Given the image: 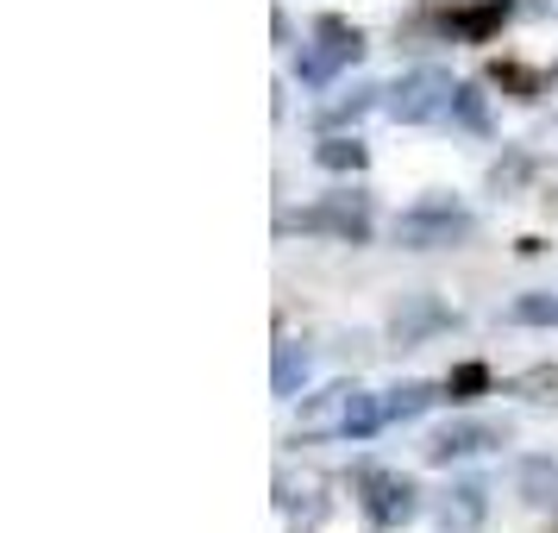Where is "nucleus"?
<instances>
[{
	"mask_svg": "<svg viewBox=\"0 0 558 533\" xmlns=\"http://www.w3.org/2000/svg\"><path fill=\"white\" fill-rule=\"evenodd\" d=\"M277 232H302V239H332V245H371L377 239V202H371V189H327V195H314L307 207H282L277 214Z\"/></svg>",
	"mask_w": 558,
	"mask_h": 533,
	"instance_id": "nucleus-1",
	"label": "nucleus"
},
{
	"mask_svg": "<svg viewBox=\"0 0 558 533\" xmlns=\"http://www.w3.org/2000/svg\"><path fill=\"white\" fill-rule=\"evenodd\" d=\"M389 239H396L402 252H458V245L477 239V214L458 202L452 189H427V195H414V202L389 220Z\"/></svg>",
	"mask_w": 558,
	"mask_h": 533,
	"instance_id": "nucleus-2",
	"label": "nucleus"
},
{
	"mask_svg": "<svg viewBox=\"0 0 558 533\" xmlns=\"http://www.w3.org/2000/svg\"><path fill=\"white\" fill-rule=\"evenodd\" d=\"M345 489H352L357 514H364V528L371 533H402L414 514H421V483L408 477V471H389L377 458H357L352 471H345Z\"/></svg>",
	"mask_w": 558,
	"mask_h": 533,
	"instance_id": "nucleus-3",
	"label": "nucleus"
},
{
	"mask_svg": "<svg viewBox=\"0 0 558 533\" xmlns=\"http://www.w3.org/2000/svg\"><path fill=\"white\" fill-rule=\"evenodd\" d=\"M364 51H371V45H364V26H357V20H345V13H314L307 45L295 51L289 76L302 82V88H332L352 63H364Z\"/></svg>",
	"mask_w": 558,
	"mask_h": 533,
	"instance_id": "nucleus-4",
	"label": "nucleus"
},
{
	"mask_svg": "<svg viewBox=\"0 0 558 533\" xmlns=\"http://www.w3.org/2000/svg\"><path fill=\"white\" fill-rule=\"evenodd\" d=\"M452 70H439V63H414L402 76L383 88V113L396 120V126H439L446 120V107H452Z\"/></svg>",
	"mask_w": 558,
	"mask_h": 533,
	"instance_id": "nucleus-5",
	"label": "nucleus"
},
{
	"mask_svg": "<svg viewBox=\"0 0 558 533\" xmlns=\"http://www.w3.org/2000/svg\"><path fill=\"white\" fill-rule=\"evenodd\" d=\"M458 327H464V314H458L452 302H439L433 289H408V295H396L389 320H383V332H389L396 352H421L427 339H446V332H458Z\"/></svg>",
	"mask_w": 558,
	"mask_h": 533,
	"instance_id": "nucleus-6",
	"label": "nucleus"
},
{
	"mask_svg": "<svg viewBox=\"0 0 558 533\" xmlns=\"http://www.w3.org/2000/svg\"><path fill=\"white\" fill-rule=\"evenodd\" d=\"M508 439H514V427L508 421H483V414H458V421H446V427L427 433V446H421V458L427 464H464V458H483V452H502Z\"/></svg>",
	"mask_w": 558,
	"mask_h": 533,
	"instance_id": "nucleus-7",
	"label": "nucleus"
},
{
	"mask_svg": "<svg viewBox=\"0 0 558 533\" xmlns=\"http://www.w3.org/2000/svg\"><path fill=\"white\" fill-rule=\"evenodd\" d=\"M514 13H521V0H458V7H439V32H446V45H489Z\"/></svg>",
	"mask_w": 558,
	"mask_h": 533,
	"instance_id": "nucleus-8",
	"label": "nucleus"
},
{
	"mask_svg": "<svg viewBox=\"0 0 558 533\" xmlns=\"http://www.w3.org/2000/svg\"><path fill=\"white\" fill-rule=\"evenodd\" d=\"M352 402H357V383L352 377L327 383V389H307L302 408H295V439H339Z\"/></svg>",
	"mask_w": 558,
	"mask_h": 533,
	"instance_id": "nucleus-9",
	"label": "nucleus"
},
{
	"mask_svg": "<svg viewBox=\"0 0 558 533\" xmlns=\"http://www.w3.org/2000/svg\"><path fill=\"white\" fill-rule=\"evenodd\" d=\"M489 521V483L483 477H452L433 496V528L439 533H483Z\"/></svg>",
	"mask_w": 558,
	"mask_h": 533,
	"instance_id": "nucleus-10",
	"label": "nucleus"
},
{
	"mask_svg": "<svg viewBox=\"0 0 558 533\" xmlns=\"http://www.w3.org/2000/svg\"><path fill=\"white\" fill-rule=\"evenodd\" d=\"M383 107V88L377 82H352V88H339L332 101L314 107V132H357L371 113Z\"/></svg>",
	"mask_w": 558,
	"mask_h": 533,
	"instance_id": "nucleus-11",
	"label": "nucleus"
},
{
	"mask_svg": "<svg viewBox=\"0 0 558 533\" xmlns=\"http://www.w3.org/2000/svg\"><path fill=\"white\" fill-rule=\"evenodd\" d=\"M483 82H489L502 101L533 107L546 88H553V70H533V63H521V57H489V63H483Z\"/></svg>",
	"mask_w": 558,
	"mask_h": 533,
	"instance_id": "nucleus-12",
	"label": "nucleus"
},
{
	"mask_svg": "<svg viewBox=\"0 0 558 533\" xmlns=\"http://www.w3.org/2000/svg\"><path fill=\"white\" fill-rule=\"evenodd\" d=\"M277 508L289 514V528H295V533H314V528H327L332 496L320 489V483H302V489H295V477L282 471V477H277Z\"/></svg>",
	"mask_w": 558,
	"mask_h": 533,
	"instance_id": "nucleus-13",
	"label": "nucleus"
},
{
	"mask_svg": "<svg viewBox=\"0 0 558 533\" xmlns=\"http://www.w3.org/2000/svg\"><path fill=\"white\" fill-rule=\"evenodd\" d=\"M514 496L527 508H558V458L553 452H521L514 458Z\"/></svg>",
	"mask_w": 558,
	"mask_h": 533,
	"instance_id": "nucleus-14",
	"label": "nucleus"
},
{
	"mask_svg": "<svg viewBox=\"0 0 558 533\" xmlns=\"http://www.w3.org/2000/svg\"><path fill=\"white\" fill-rule=\"evenodd\" d=\"M439 126L471 132V138H489V132H496V113H489V82H458L452 107H446V120H439Z\"/></svg>",
	"mask_w": 558,
	"mask_h": 533,
	"instance_id": "nucleus-15",
	"label": "nucleus"
},
{
	"mask_svg": "<svg viewBox=\"0 0 558 533\" xmlns=\"http://www.w3.org/2000/svg\"><path fill=\"white\" fill-rule=\"evenodd\" d=\"M307 377H314V352L295 346V339H277V352H270V396L277 402H302Z\"/></svg>",
	"mask_w": 558,
	"mask_h": 533,
	"instance_id": "nucleus-16",
	"label": "nucleus"
},
{
	"mask_svg": "<svg viewBox=\"0 0 558 533\" xmlns=\"http://www.w3.org/2000/svg\"><path fill=\"white\" fill-rule=\"evenodd\" d=\"M314 170H327V177H364V170H371V145H364L357 132H320Z\"/></svg>",
	"mask_w": 558,
	"mask_h": 533,
	"instance_id": "nucleus-17",
	"label": "nucleus"
},
{
	"mask_svg": "<svg viewBox=\"0 0 558 533\" xmlns=\"http://www.w3.org/2000/svg\"><path fill=\"white\" fill-rule=\"evenodd\" d=\"M533 177H539V145H502V157L489 163L483 189H489V195H521Z\"/></svg>",
	"mask_w": 558,
	"mask_h": 533,
	"instance_id": "nucleus-18",
	"label": "nucleus"
},
{
	"mask_svg": "<svg viewBox=\"0 0 558 533\" xmlns=\"http://www.w3.org/2000/svg\"><path fill=\"white\" fill-rule=\"evenodd\" d=\"M446 402V383H427V377H408L396 389H383V408H389V427H402V421H421L427 408Z\"/></svg>",
	"mask_w": 558,
	"mask_h": 533,
	"instance_id": "nucleus-19",
	"label": "nucleus"
},
{
	"mask_svg": "<svg viewBox=\"0 0 558 533\" xmlns=\"http://www.w3.org/2000/svg\"><path fill=\"white\" fill-rule=\"evenodd\" d=\"M389 427V408H383V396H371V389H357L352 414H345V427H339V439L345 446H364V439H377V433Z\"/></svg>",
	"mask_w": 558,
	"mask_h": 533,
	"instance_id": "nucleus-20",
	"label": "nucleus"
},
{
	"mask_svg": "<svg viewBox=\"0 0 558 533\" xmlns=\"http://www.w3.org/2000/svg\"><path fill=\"white\" fill-rule=\"evenodd\" d=\"M489 389H496V377H489L483 358H464V364L446 371V402H458V408H471L477 396H489Z\"/></svg>",
	"mask_w": 558,
	"mask_h": 533,
	"instance_id": "nucleus-21",
	"label": "nucleus"
},
{
	"mask_svg": "<svg viewBox=\"0 0 558 533\" xmlns=\"http://www.w3.org/2000/svg\"><path fill=\"white\" fill-rule=\"evenodd\" d=\"M508 327H558V289H533L508 302Z\"/></svg>",
	"mask_w": 558,
	"mask_h": 533,
	"instance_id": "nucleus-22",
	"label": "nucleus"
},
{
	"mask_svg": "<svg viewBox=\"0 0 558 533\" xmlns=\"http://www.w3.org/2000/svg\"><path fill=\"white\" fill-rule=\"evenodd\" d=\"M508 396H521V402H533V408H558V364L521 371V377L508 383Z\"/></svg>",
	"mask_w": 558,
	"mask_h": 533,
	"instance_id": "nucleus-23",
	"label": "nucleus"
},
{
	"mask_svg": "<svg viewBox=\"0 0 558 533\" xmlns=\"http://www.w3.org/2000/svg\"><path fill=\"white\" fill-rule=\"evenodd\" d=\"M270 45H277V51H295V26H289V7H270Z\"/></svg>",
	"mask_w": 558,
	"mask_h": 533,
	"instance_id": "nucleus-24",
	"label": "nucleus"
},
{
	"mask_svg": "<svg viewBox=\"0 0 558 533\" xmlns=\"http://www.w3.org/2000/svg\"><path fill=\"white\" fill-rule=\"evenodd\" d=\"M270 113H277V120H289V88H282V82L270 88Z\"/></svg>",
	"mask_w": 558,
	"mask_h": 533,
	"instance_id": "nucleus-25",
	"label": "nucleus"
},
{
	"mask_svg": "<svg viewBox=\"0 0 558 533\" xmlns=\"http://www.w3.org/2000/svg\"><path fill=\"white\" fill-rule=\"evenodd\" d=\"M533 13H558V0H539V7H533Z\"/></svg>",
	"mask_w": 558,
	"mask_h": 533,
	"instance_id": "nucleus-26",
	"label": "nucleus"
},
{
	"mask_svg": "<svg viewBox=\"0 0 558 533\" xmlns=\"http://www.w3.org/2000/svg\"><path fill=\"white\" fill-rule=\"evenodd\" d=\"M553 88H558V63H553Z\"/></svg>",
	"mask_w": 558,
	"mask_h": 533,
	"instance_id": "nucleus-27",
	"label": "nucleus"
},
{
	"mask_svg": "<svg viewBox=\"0 0 558 533\" xmlns=\"http://www.w3.org/2000/svg\"><path fill=\"white\" fill-rule=\"evenodd\" d=\"M408 7H427V0H408Z\"/></svg>",
	"mask_w": 558,
	"mask_h": 533,
	"instance_id": "nucleus-28",
	"label": "nucleus"
}]
</instances>
